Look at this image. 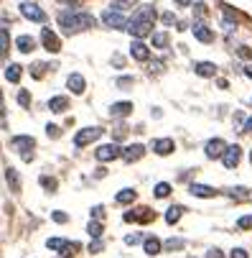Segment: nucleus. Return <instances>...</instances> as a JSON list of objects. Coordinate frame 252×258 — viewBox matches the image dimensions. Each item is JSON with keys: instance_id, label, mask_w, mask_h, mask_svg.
<instances>
[{"instance_id": "f257e3e1", "label": "nucleus", "mask_w": 252, "mask_h": 258, "mask_svg": "<svg viewBox=\"0 0 252 258\" xmlns=\"http://www.w3.org/2000/svg\"><path fill=\"white\" fill-rule=\"evenodd\" d=\"M94 16L92 13H84V11H61L59 13V26L66 31V33H82V31H89L94 28Z\"/></svg>"}, {"instance_id": "f03ea898", "label": "nucleus", "mask_w": 252, "mask_h": 258, "mask_svg": "<svg viewBox=\"0 0 252 258\" xmlns=\"http://www.w3.org/2000/svg\"><path fill=\"white\" fill-rule=\"evenodd\" d=\"M125 31L133 36V39H148V36H153V21H146V18L133 16Z\"/></svg>"}, {"instance_id": "7ed1b4c3", "label": "nucleus", "mask_w": 252, "mask_h": 258, "mask_svg": "<svg viewBox=\"0 0 252 258\" xmlns=\"http://www.w3.org/2000/svg\"><path fill=\"white\" fill-rule=\"evenodd\" d=\"M21 8V16L31 23H46V13L39 3H33V0H23V3L18 6Z\"/></svg>"}, {"instance_id": "20e7f679", "label": "nucleus", "mask_w": 252, "mask_h": 258, "mask_svg": "<svg viewBox=\"0 0 252 258\" xmlns=\"http://www.w3.org/2000/svg\"><path fill=\"white\" fill-rule=\"evenodd\" d=\"M94 159L102 161V164L115 161V159H122V149H120L117 143H104V146H99V149L94 151Z\"/></svg>"}, {"instance_id": "39448f33", "label": "nucleus", "mask_w": 252, "mask_h": 258, "mask_svg": "<svg viewBox=\"0 0 252 258\" xmlns=\"http://www.w3.org/2000/svg\"><path fill=\"white\" fill-rule=\"evenodd\" d=\"M99 21L107 26V28H128V18H125V13H117V11H112V8H107L102 16H99Z\"/></svg>"}, {"instance_id": "423d86ee", "label": "nucleus", "mask_w": 252, "mask_h": 258, "mask_svg": "<svg viewBox=\"0 0 252 258\" xmlns=\"http://www.w3.org/2000/svg\"><path fill=\"white\" fill-rule=\"evenodd\" d=\"M104 131L102 128H97V125H89V128H82L77 136H74V146L77 149H84V146H89L92 141H97L99 136H102Z\"/></svg>"}, {"instance_id": "0eeeda50", "label": "nucleus", "mask_w": 252, "mask_h": 258, "mask_svg": "<svg viewBox=\"0 0 252 258\" xmlns=\"http://www.w3.org/2000/svg\"><path fill=\"white\" fill-rule=\"evenodd\" d=\"M227 149H229V146H227L222 138H211V141H206V146H204V154H206V159H222V156L227 154Z\"/></svg>"}, {"instance_id": "6e6552de", "label": "nucleus", "mask_w": 252, "mask_h": 258, "mask_svg": "<svg viewBox=\"0 0 252 258\" xmlns=\"http://www.w3.org/2000/svg\"><path fill=\"white\" fill-rule=\"evenodd\" d=\"M41 44L49 54H59L61 51V41H59V36L51 31V28H41Z\"/></svg>"}, {"instance_id": "1a4fd4ad", "label": "nucleus", "mask_w": 252, "mask_h": 258, "mask_svg": "<svg viewBox=\"0 0 252 258\" xmlns=\"http://www.w3.org/2000/svg\"><path fill=\"white\" fill-rule=\"evenodd\" d=\"M191 31H194V39L201 41V44H211V41H214V31H211L204 21H194Z\"/></svg>"}, {"instance_id": "9d476101", "label": "nucleus", "mask_w": 252, "mask_h": 258, "mask_svg": "<svg viewBox=\"0 0 252 258\" xmlns=\"http://www.w3.org/2000/svg\"><path fill=\"white\" fill-rule=\"evenodd\" d=\"M130 56L138 59V61H148V59H151V49H148V44L143 41V39H133V44H130Z\"/></svg>"}, {"instance_id": "9b49d317", "label": "nucleus", "mask_w": 252, "mask_h": 258, "mask_svg": "<svg viewBox=\"0 0 252 258\" xmlns=\"http://www.w3.org/2000/svg\"><path fill=\"white\" fill-rule=\"evenodd\" d=\"M143 156H146V146H143V143H130V146H125V149H122V159L128 164H135Z\"/></svg>"}, {"instance_id": "f8f14e48", "label": "nucleus", "mask_w": 252, "mask_h": 258, "mask_svg": "<svg viewBox=\"0 0 252 258\" xmlns=\"http://www.w3.org/2000/svg\"><path fill=\"white\" fill-rule=\"evenodd\" d=\"M66 87L74 92V95H84V90H87V80L79 75V72H74V75H69V77H66Z\"/></svg>"}, {"instance_id": "ddd939ff", "label": "nucleus", "mask_w": 252, "mask_h": 258, "mask_svg": "<svg viewBox=\"0 0 252 258\" xmlns=\"http://www.w3.org/2000/svg\"><path fill=\"white\" fill-rule=\"evenodd\" d=\"M239 159H242V149H239V146L234 143V146H229V149H227V154L222 156V164H224L227 169H237Z\"/></svg>"}, {"instance_id": "4468645a", "label": "nucleus", "mask_w": 252, "mask_h": 258, "mask_svg": "<svg viewBox=\"0 0 252 258\" xmlns=\"http://www.w3.org/2000/svg\"><path fill=\"white\" fill-rule=\"evenodd\" d=\"M189 192H191L194 197H199V200H211V197H217V189L209 187V184H191Z\"/></svg>"}, {"instance_id": "2eb2a0df", "label": "nucleus", "mask_w": 252, "mask_h": 258, "mask_svg": "<svg viewBox=\"0 0 252 258\" xmlns=\"http://www.w3.org/2000/svg\"><path fill=\"white\" fill-rule=\"evenodd\" d=\"M153 151L158 156H168L176 151V143H173V138H158V141H153Z\"/></svg>"}, {"instance_id": "dca6fc26", "label": "nucleus", "mask_w": 252, "mask_h": 258, "mask_svg": "<svg viewBox=\"0 0 252 258\" xmlns=\"http://www.w3.org/2000/svg\"><path fill=\"white\" fill-rule=\"evenodd\" d=\"M11 146H13V149H18L21 154H26V151H31L33 146H36V141H33V136H13L11 138Z\"/></svg>"}, {"instance_id": "f3484780", "label": "nucleus", "mask_w": 252, "mask_h": 258, "mask_svg": "<svg viewBox=\"0 0 252 258\" xmlns=\"http://www.w3.org/2000/svg\"><path fill=\"white\" fill-rule=\"evenodd\" d=\"M16 49L21 54H31V51H36V39H33V36H28V33H23V36H18V39H16Z\"/></svg>"}, {"instance_id": "a211bd4d", "label": "nucleus", "mask_w": 252, "mask_h": 258, "mask_svg": "<svg viewBox=\"0 0 252 258\" xmlns=\"http://www.w3.org/2000/svg\"><path fill=\"white\" fill-rule=\"evenodd\" d=\"M194 72L199 77H214V75H217V64H214V61H196Z\"/></svg>"}, {"instance_id": "6ab92c4d", "label": "nucleus", "mask_w": 252, "mask_h": 258, "mask_svg": "<svg viewBox=\"0 0 252 258\" xmlns=\"http://www.w3.org/2000/svg\"><path fill=\"white\" fill-rule=\"evenodd\" d=\"M130 110H133V102H128V100H122V102H112L110 115H112V118H125V115H130Z\"/></svg>"}, {"instance_id": "aec40b11", "label": "nucleus", "mask_w": 252, "mask_h": 258, "mask_svg": "<svg viewBox=\"0 0 252 258\" xmlns=\"http://www.w3.org/2000/svg\"><path fill=\"white\" fill-rule=\"evenodd\" d=\"M66 107H69V100H66L64 95H56V97L49 100V110H51V113H56V115L66 113Z\"/></svg>"}, {"instance_id": "412c9836", "label": "nucleus", "mask_w": 252, "mask_h": 258, "mask_svg": "<svg viewBox=\"0 0 252 258\" xmlns=\"http://www.w3.org/2000/svg\"><path fill=\"white\" fill-rule=\"evenodd\" d=\"M21 75H23V67H21V64H16V61H13V64H8V67H6V80H8V82L18 85V82H21Z\"/></svg>"}, {"instance_id": "4be33fe9", "label": "nucleus", "mask_w": 252, "mask_h": 258, "mask_svg": "<svg viewBox=\"0 0 252 258\" xmlns=\"http://www.w3.org/2000/svg\"><path fill=\"white\" fill-rule=\"evenodd\" d=\"M161 248H163V243L153 235V238H146V240H143V250H146L148 255H158L161 253Z\"/></svg>"}, {"instance_id": "5701e85b", "label": "nucleus", "mask_w": 252, "mask_h": 258, "mask_svg": "<svg viewBox=\"0 0 252 258\" xmlns=\"http://www.w3.org/2000/svg\"><path fill=\"white\" fill-rule=\"evenodd\" d=\"M0 54L3 56H8V51H11V33H8V21H3V28H0Z\"/></svg>"}, {"instance_id": "b1692460", "label": "nucleus", "mask_w": 252, "mask_h": 258, "mask_svg": "<svg viewBox=\"0 0 252 258\" xmlns=\"http://www.w3.org/2000/svg\"><path fill=\"white\" fill-rule=\"evenodd\" d=\"M181 215H184V207H181V205L168 207V210H166V223H168V225H176L178 220H181Z\"/></svg>"}, {"instance_id": "393cba45", "label": "nucleus", "mask_w": 252, "mask_h": 258, "mask_svg": "<svg viewBox=\"0 0 252 258\" xmlns=\"http://www.w3.org/2000/svg\"><path fill=\"white\" fill-rule=\"evenodd\" d=\"M6 181L11 184V189H13V192L21 189V179H18V171H16L13 166H6Z\"/></svg>"}, {"instance_id": "a878e982", "label": "nucleus", "mask_w": 252, "mask_h": 258, "mask_svg": "<svg viewBox=\"0 0 252 258\" xmlns=\"http://www.w3.org/2000/svg\"><path fill=\"white\" fill-rule=\"evenodd\" d=\"M151 41H153V49H166L168 46V33L166 31H156L151 36Z\"/></svg>"}, {"instance_id": "bb28decb", "label": "nucleus", "mask_w": 252, "mask_h": 258, "mask_svg": "<svg viewBox=\"0 0 252 258\" xmlns=\"http://www.w3.org/2000/svg\"><path fill=\"white\" fill-rule=\"evenodd\" d=\"M138 6V0H112V11H117V13H125V11H130V8H135Z\"/></svg>"}, {"instance_id": "cd10ccee", "label": "nucleus", "mask_w": 252, "mask_h": 258, "mask_svg": "<svg viewBox=\"0 0 252 258\" xmlns=\"http://www.w3.org/2000/svg\"><path fill=\"white\" fill-rule=\"evenodd\" d=\"M135 16H138V18H146V21H153V23H156V8H153V6H140V8L135 11Z\"/></svg>"}, {"instance_id": "c85d7f7f", "label": "nucleus", "mask_w": 252, "mask_h": 258, "mask_svg": "<svg viewBox=\"0 0 252 258\" xmlns=\"http://www.w3.org/2000/svg\"><path fill=\"white\" fill-rule=\"evenodd\" d=\"M135 200V189H120L117 195H115V202L117 205H130Z\"/></svg>"}, {"instance_id": "c756f323", "label": "nucleus", "mask_w": 252, "mask_h": 258, "mask_svg": "<svg viewBox=\"0 0 252 258\" xmlns=\"http://www.w3.org/2000/svg\"><path fill=\"white\" fill-rule=\"evenodd\" d=\"M153 192H156V197H158V200H166V197L171 195V184H168V181H158Z\"/></svg>"}, {"instance_id": "7c9ffc66", "label": "nucleus", "mask_w": 252, "mask_h": 258, "mask_svg": "<svg viewBox=\"0 0 252 258\" xmlns=\"http://www.w3.org/2000/svg\"><path fill=\"white\" fill-rule=\"evenodd\" d=\"M39 181H41V187H44L46 192H56V187H59V181H56L54 176H46V174H44Z\"/></svg>"}, {"instance_id": "2f4dec72", "label": "nucleus", "mask_w": 252, "mask_h": 258, "mask_svg": "<svg viewBox=\"0 0 252 258\" xmlns=\"http://www.w3.org/2000/svg\"><path fill=\"white\" fill-rule=\"evenodd\" d=\"M87 233H89V238H99V235H102V223H97V220H89Z\"/></svg>"}, {"instance_id": "473e14b6", "label": "nucleus", "mask_w": 252, "mask_h": 258, "mask_svg": "<svg viewBox=\"0 0 252 258\" xmlns=\"http://www.w3.org/2000/svg\"><path fill=\"white\" fill-rule=\"evenodd\" d=\"M184 245H186V243H184L181 238H171V240H166V248H168V250H181Z\"/></svg>"}, {"instance_id": "72a5a7b5", "label": "nucleus", "mask_w": 252, "mask_h": 258, "mask_svg": "<svg viewBox=\"0 0 252 258\" xmlns=\"http://www.w3.org/2000/svg\"><path fill=\"white\" fill-rule=\"evenodd\" d=\"M18 105H21V107H28V105H31V95H28V90H21V92H18Z\"/></svg>"}, {"instance_id": "f704fd0d", "label": "nucleus", "mask_w": 252, "mask_h": 258, "mask_svg": "<svg viewBox=\"0 0 252 258\" xmlns=\"http://www.w3.org/2000/svg\"><path fill=\"white\" fill-rule=\"evenodd\" d=\"M237 228H242V230H249V228H252V215H247V217H239V220H237Z\"/></svg>"}, {"instance_id": "c9c22d12", "label": "nucleus", "mask_w": 252, "mask_h": 258, "mask_svg": "<svg viewBox=\"0 0 252 258\" xmlns=\"http://www.w3.org/2000/svg\"><path fill=\"white\" fill-rule=\"evenodd\" d=\"M51 217H54V223H59V225H64L66 220H69V215L66 212H61V210H56V212H51Z\"/></svg>"}, {"instance_id": "e433bc0d", "label": "nucleus", "mask_w": 252, "mask_h": 258, "mask_svg": "<svg viewBox=\"0 0 252 258\" xmlns=\"http://www.w3.org/2000/svg\"><path fill=\"white\" fill-rule=\"evenodd\" d=\"M161 21H163V26H176V23H178L176 13H163V16H161Z\"/></svg>"}, {"instance_id": "4c0bfd02", "label": "nucleus", "mask_w": 252, "mask_h": 258, "mask_svg": "<svg viewBox=\"0 0 252 258\" xmlns=\"http://www.w3.org/2000/svg\"><path fill=\"white\" fill-rule=\"evenodd\" d=\"M138 243H143V235H138V233L125 235V245H138Z\"/></svg>"}, {"instance_id": "58836bf2", "label": "nucleus", "mask_w": 252, "mask_h": 258, "mask_svg": "<svg viewBox=\"0 0 252 258\" xmlns=\"http://www.w3.org/2000/svg\"><path fill=\"white\" fill-rule=\"evenodd\" d=\"M138 212H140V215H138V220H140V223H148V220H151V217H153V215H151V210H148V207H143V210H138Z\"/></svg>"}, {"instance_id": "ea45409f", "label": "nucleus", "mask_w": 252, "mask_h": 258, "mask_svg": "<svg viewBox=\"0 0 252 258\" xmlns=\"http://www.w3.org/2000/svg\"><path fill=\"white\" fill-rule=\"evenodd\" d=\"M117 87H120V90L133 87V77H120V80H117Z\"/></svg>"}, {"instance_id": "a19ab883", "label": "nucleus", "mask_w": 252, "mask_h": 258, "mask_svg": "<svg viewBox=\"0 0 252 258\" xmlns=\"http://www.w3.org/2000/svg\"><path fill=\"white\" fill-rule=\"evenodd\" d=\"M237 54H239L242 59H252V49H249V46H239V49H237Z\"/></svg>"}, {"instance_id": "79ce46f5", "label": "nucleus", "mask_w": 252, "mask_h": 258, "mask_svg": "<svg viewBox=\"0 0 252 258\" xmlns=\"http://www.w3.org/2000/svg\"><path fill=\"white\" fill-rule=\"evenodd\" d=\"M229 258H249V255H247V250H244V248H234V250L229 253Z\"/></svg>"}, {"instance_id": "37998d69", "label": "nucleus", "mask_w": 252, "mask_h": 258, "mask_svg": "<svg viewBox=\"0 0 252 258\" xmlns=\"http://www.w3.org/2000/svg\"><path fill=\"white\" fill-rule=\"evenodd\" d=\"M194 13H196L199 18H204V16H206V6H204V3H196V6H194Z\"/></svg>"}, {"instance_id": "c03bdc74", "label": "nucleus", "mask_w": 252, "mask_h": 258, "mask_svg": "<svg viewBox=\"0 0 252 258\" xmlns=\"http://www.w3.org/2000/svg\"><path fill=\"white\" fill-rule=\"evenodd\" d=\"M89 250H92V253L102 250V240H99V238H92V243H89Z\"/></svg>"}, {"instance_id": "a18cd8bd", "label": "nucleus", "mask_w": 252, "mask_h": 258, "mask_svg": "<svg viewBox=\"0 0 252 258\" xmlns=\"http://www.w3.org/2000/svg\"><path fill=\"white\" fill-rule=\"evenodd\" d=\"M33 77H36V80L44 77V64H36V67H33Z\"/></svg>"}, {"instance_id": "49530a36", "label": "nucleus", "mask_w": 252, "mask_h": 258, "mask_svg": "<svg viewBox=\"0 0 252 258\" xmlns=\"http://www.w3.org/2000/svg\"><path fill=\"white\" fill-rule=\"evenodd\" d=\"M102 215H104V207H102V205H97V207L92 210V217H94V220H99Z\"/></svg>"}, {"instance_id": "de8ad7c7", "label": "nucleus", "mask_w": 252, "mask_h": 258, "mask_svg": "<svg viewBox=\"0 0 252 258\" xmlns=\"http://www.w3.org/2000/svg\"><path fill=\"white\" fill-rule=\"evenodd\" d=\"M206 258H224V255H222V250H219V248H211Z\"/></svg>"}, {"instance_id": "09e8293b", "label": "nucleus", "mask_w": 252, "mask_h": 258, "mask_svg": "<svg viewBox=\"0 0 252 258\" xmlns=\"http://www.w3.org/2000/svg\"><path fill=\"white\" fill-rule=\"evenodd\" d=\"M173 3H176L178 8H189V6L194 3V0H173Z\"/></svg>"}, {"instance_id": "8fccbe9b", "label": "nucleus", "mask_w": 252, "mask_h": 258, "mask_svg": "<svg viewBox=\"0 0 252 258\" xmlns=\"http://www.w3.org/2000/svg\"><path fill=\"white\" fill-rule=\"evenodd\" d=\"M46 133H49L51 138H59V128H56V125H49V128H46Z\"/></svg>"}, {"instance_id": "3c124183", "label": "nucleus", "mask_w": 252, "mask_h": 258, "mask_svg": "<svg viewBox=\"0 0 252 258\" xmlns=\"http://www.w3.org/2000/svg\"><path fill=\"white\" fill-rule=\"evenodd\" d=\"M122 220H125V223H133V220H138V212H125Z\"/></svg>"}, {"instance_id": "603ef678", "label": "nucleus", "mask_w": 252, "mask_h": 258, "mask_svg": "<svg viewBox=\"0 0 252 258\" xmlns=\"http://www.w3.org/2000/svg\"><path fill=\"white\" fill-rule=\"evenodd\" d=\"M242 131H244V133H252V118H247V123H244Z\"/></svg>"}, {"instance_id": "864d4df0", "label": "nucleus", "mask_w": 252, "mask_h": 258, "mask_svg": "<svg viewBox=\"0 0 252 258\" xmlns=\"http://www.w3.org/2000/svg\"><path fill=\"white\" fill-rule=\"evenodd\" d=\"M244 77H249V80H252V67H244Z\"/></svg>"}, {"instance_id": "5fc2aeb1", "label": "nucleus", "mask_w": 252, "mask_h": 258, "mask_svg": "<svg viewBox=\"0 0 252 258\" xmlns=\"http://www.w3.org/2000/svg\"><path fill=\"white\" fill-rule=\"evenodd\" d=\"M249 164H252V151H249Z\"/></svg>"}]
</instances>
